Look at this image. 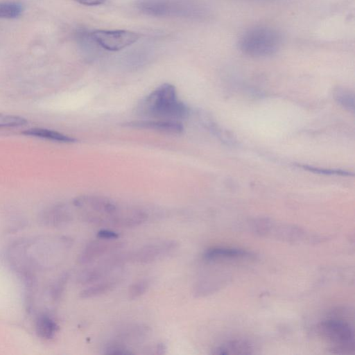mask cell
<instances>
[{
  "mask_svg": "<svg viewBox=\"0 0 355 355\" xmlns=\"http://www.w3.org/2000/svg\"><path fill=\"white\" fill-rule=\"evenodd\" d=\"M138 108L139 113L148 119L181 122L189 115L187 105L178 98L175 87L168 83L156 88Z\"/></svg>",
  "mask_w": 355,
  "mask_h": 355,
  "instance_id": "1",
  "label": "cell"
},
{
  "mask_svg": "<svg viewBox=\"0 0 355 355\" xmlns=\"http://www.w3.org/2000/svg\"><path fill=\"white\" fill-rule=\"evenodd\" d=\"M282 41L280 33L272 27L256 26L241 35L238 46L243 54L261 58L275 53L280 48Z\"/></svg>",
  "mask_w": 355,
  "mask_h": 355,
  "instance_id": "2",
  "label": "cell"
},
{
  "mask_svg": "<svg viewBox=\"0 0 355 355\" xmlns=\"http://www.w3.org/2000/svg\"><path fill=\"white\" fill-rule=\"evenodd\" d=\"M318 331L331 346V350L338 354H349L354 350V335L351 326L346 322L329 319L318 325Z\"/></svg>",
  "mask_w": 355,
  "mask_h": 355,
  "instance_id": "3",
  "label": "cell"
},
{
  "mask_svg": "<svg viewBox=\"0 0 355 355\" xmlns=\"http://www.w3.org/2000/svg\"><path fill=\"white\" fill-rule=\"evenodd\" d=\"M94 43L103 49L116 51L136 42L140 35L126 30H96L89 33Z\"/></svg>",
  "mask_w": 355,
  "mask_h": 355,
  "instance_id": "4",
  "label": "cell"
},
{
  "mask_svg": "<svg viewBox=\"0 0 355 355\" xmlns=\"http://www.w3.org/2000/svg\"><path fill=\"white\" fill-rule=\"evenodd\" d=\"M176 247L177 243L174 241L154 242L138 249L130 256V258L136 262L148 263L170 254Z\"/></svg>",
  "mask_w": 355,
  "mask_h": 355,
  "instance_id": "5",
  "label": "cell"
},
{
  "mask_svg": "<svg viewBox=\"0 0 355 355\" xmlns=\"http://www.w3.org/2000/svg\"><path fill=\"white\" fill-rule=\"evenodd\" d=\"M126 259H128L126 254L109 257L98 265L83 270L78 277L79 282L83 284L96 283Z\"/></svg>",
  "mask_w": 355,
  "mask_h": 355,
  "instance_id": "6",
  "label": "cell"
},
{
  "mask_svg": "<svg viewBox=\"0 0 355 355\" xmlns=\"http://www.w3.org/2000/svg\"><path fill=\"white\" fill-rule=\"evenodd\" d=\"M115 240L98 239L90 241L81 252L79 261L81 263H91L105 254L121 248L123 243Z\"/></svg>",
  "mask_w": 355,
  "mask_h": 355,
  "instance_id": "7",
  "label": "cell"
},
{
  "mask_svg": "<svg viewBox=\"0 0 355 355\" xmlns=\"http://www.w3.org/2000/svg\"><path fill=\"white\" fill-rule=\"evenodd\" d=\"M126 127L148 129L168 134H180L184 128L181 122L157 119H144L128 122Z\"/></svg>",
  "mask_w": 355,
  "mask_h": 355,
  "instance_id": "8",
  "label": "cell"
},
{
  "mask_svg": "<svg viewBox=\"0 0 355 355\" xmlns=\"http://www.w3.org/2000/svg\"><path fill=\"white\" fill-rule=\"evenodd\" d=\"M250 252L243 249L214 247L207 249L203 254V259L207 261H216L225 259H237L250 257Z\"/></svg>",
  "mask_w": 355,
  "mask_h": 355,
  "instance_id": "9",
  "label": "cell"
},
{
  "mask_svg": "<svg viewBox=\"0 0 355 355\" xmlns=\"http://www.w3.org/2000/svg\"><path fill=\"white\" fill-rule=\"evenodd\" d=\"M26 136L45 139L62 143H73L76 141L73 137L62 134L58 131L43 128H31L22 132Z\"/></svg>",
  "mask_w": 355,
  "mask_h": 355,
  "instance_id": "10",
  "label": "cell"
},
{
  "mask_svg": "<svg viewBox=\"0 0 355 355\" xmlns=\"http://www.w3.org/2000/svg\"><path fill=\"white\" fill-rule=\"evenodd\" d=\"M214 354H249L252 353L251 345L241 340L228 341L214 349Z\"/></svg>",
  "mask_w": 355,
  "mask_h": 355,
  "instance_id": "11",
  "label": "cell"
},
{
  "mask_svg": "<svg viewBox=\"0 0 355 355\" xmlns=\"http://www.w3.org/2000/svg\"><path fill=\"white\" fill-rule=\"evenodd\" d=\"M119 279H109L101 282L94 284L88 288L83 290L80 294L83 298L94 297L105 294L112 290L118 284Z\"/></svg>",
  "mask_w": 355,
  "mask_h": 355,
  "instance_id": "12",
  "label": "cell"
},
{
  "mask_svg": "<svg viewBox=\"0 0 355 355\" xmlns=\"http://www.w3.org/2000/svg\"><path fill=\"white\" fill-rule=\"evenodd\" d=\"M23 6L17 2H0V18L14 19L21 15Z\"/></svg>",
  "mask_w": 355,
  "mask_h": 355,
  "instance_id": "13",
  "label": "cell"
},
{
  "mask_svg": "<svg viewBox=\"0 0 355 355\" xmlns=\"http://www.w3.org/2000/svg\"><path fill=\"white\" fill-rule=\"evenodd\" d=\"M37 330L42 337L50 338L56 330V324L51 318L42 317L37 322Z\"/></svg>",
  "mask_w": 355,
  "mask_h": 355,
  "instance_id": "14",
  "label": "cell"
},
{
  "mask_svg": "<svg viewBox=\"0 0 355 355\" xmlns=\"http://www.w3.org/2000/svg\"><path fill=\"white\" fill-rule=\"evenodd\" d=\"M27 123L28 121L24 117L0 113V128L22 126Z\"/></svg>",
  "mask_w": 355,
  "mask_h": 355,
  "instance_id": "15",
  "label": "cell"
},
{
  "mask_svg": "<svg viewBox=\"0 0 355 355\" xmlns=\"http://www.w3.org/2000/svg\"><path fill=\"white\" fill-rule=\"evenodd\" d=\"M150 284L147 279H140L132 284L128 290L129 298L134 300L144 295L148 289Z\"/></svg>",
  "mask_w": 355,
  "mask_h": 355,
  "instance_id": "16",
  "label": "cell"
},
{
  "mask_svg": "<svg viewBox=\"0 0 355 355\" xmlns=\"http://www.w3.org/2000/svg\"><path fill=\"white\" fill-rule=\"evenodd\" d=\"M336 98L338 102L343 107L354 110V97L353 95L345 89H338L336 92Z\"/></svg>",
  "mask_w": 355,
  "mask_h": 355,
  "instance_id": "17",
  "label": "cell"
},
{
  "mask_svg": "<svg viewBox=\"0 0 355 355\" xmlns=\"http://www.w3.org/2000/svg\"><path fill=\"white\" fill-rule=\"evenodd\" d=\"M106 354H130L131 351L127 347L119 343H112L107 345L105 349Z\"/></svg>",
  "mask_w": 355,
  "mask_h": 355,
  "instance_id": "18",
  "label": "cell"
},
{
  "mask_svg": "<svg viewBox=\"0 0 355 355\" xmlns=\"http://www.w3.org/2000/svg\"><path fill=\"white\" fill-rule=\"evenodd\" d=\"M96 236L98 239L106 240H114L119 237V234L116 232L107 229L101 230L97 232Z\"/></svg>",
  "mask_w": 355,
  "mask_h": 355,
  "instance_id": "19",
  "label": "cell"
},
{
  "mask_svg": "<svg viewBox=\"0 0 355 355\" xmlns=\"http://www.w3.org/2000/svg\"><path fill=\"white\" fill-rule=\"evenodd\" d=\"M76 2H78L80 4L85 5V6H98L104 3L105 0H73Z\"/></svg>",
  "mask_w": 355,
  "mask_h": 355,
  "instance_id": "20",
  "label": "cell"
},
{
  "mask_svg": "<svg viewBox=\"0 0 355 355\" xmlns=\"http://www.w3.org/2000/svg\"><path fill=\"white\" fill-rule=\"evenodd\" d=\"M250 1H264V2H277V1H281L282 0H250Z\"/></svg>",
  "mask_w": 355,
  "mask_h": 355,
  "instance_id": "21",
  "label": "cell"
}]
</instances>
